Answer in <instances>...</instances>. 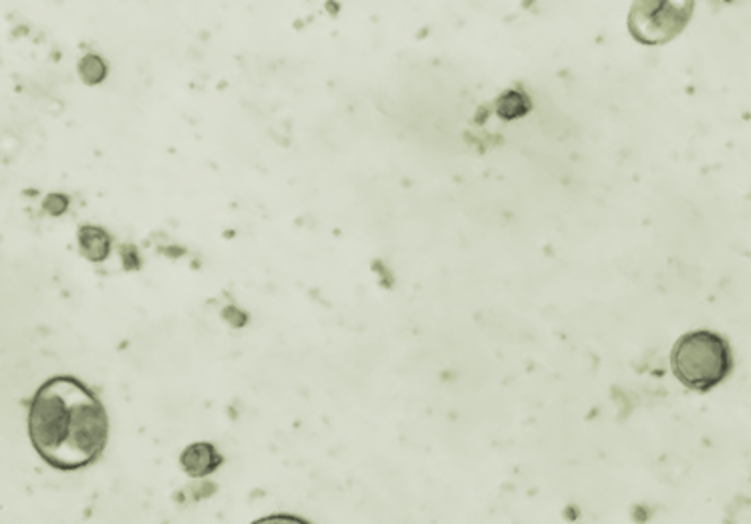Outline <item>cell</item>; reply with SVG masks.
Here are the masks:
<instances>
[{
	"mask_svg": "<svg viewBox=\"0 0 751 524\" xmlns=\"http://www.w3.org/2000/svg\"><path fill=\"white\" fill-rule=\"evenodd\" d=\"M29 436L48 466L73 472L103 454L109 420L101 399L85 383L71 375H57L31 401Z\"/></svg>",
	"mask_w": 751,
	"mask_h": 524,
	"instance_id": "6da1fadb",
	"label": "cell"
},
{
	"mask_svg": "<svg viewBox=\"0 0 751 524\" xmlns=\"http://www.w3.org/2000/svg\"><path fill=\"white\" fill-rule=\"evenodd\" d=\"M675 378L685 388L705 393L729 378L733 354L729 341L713 331H691L671 351Z\"/></svg>",
	"mask_w": 751,
	"mask_h": 524,
	"instance_id": "7a4b0ae2",
	"label": "cell"
},
{
	"mask_svg": "<svg viewBox=\"0 0 751 524\" xmlns=\"http://www.w3.org/2000/svg\"><path fill=\"white\" fill-rule=\"evenodd\" d=\"M691 14V6L683 11L675 3H639L631 13V31L641 43H663L679 32Z\"/></svg>",
	"mask_w": 751,
	"mask_h": 524,
	"instance_id": "3957f363",
	"label": "cell"
},
{
	"mask_svg": "<svg viewBox=\"0 0 751 524\" xmlns=\"http://www.w3.org/2000/svg\"><path fill=\"white\" fill-rule=\"evenodd\" d=\"M224 458L208 441H196L181 452V468L192 478H204L216 472Z\"/></svg>",
	"mask_w": 751,
	"mask_h": 524,
	"instance_id": "277c9868",
	"label": "cell"
},
{
	"mask_svg": "<svg viewBox=\"0 0 751 524\" xmlns=\"http://www.w3.org/2000/svg\"><path fill=\"white\" fill-rule=\"evenodd\" d=\"M79 242L81 249H83V255L89 260L101 262L109 257V236L101 228L83 226L79 232Z\"/></svg>",
	"mask_w": 751,
	"mask_h": 524,
	"instance_id": "5b68a950",
	"label": "cell"
},
{
	"mask_svg": "<svg viewBox=\"0 0 751 524\" xmlns=\"http://www.w3.org/2000/svg\"><path fill=\"white\" fill-rule=\"evenodd\" d=\"M532 103L528 100V95L520 93V92H508L503 97H500V101L496 105V111L502 119H518L526 116L528 111H530Z\"/></svg>",
	"mask_w": 751,
	"mask_h": 524,
	"instance_id": "8992f818",
	"label": "cell"
},
{
	"mask_svg": "<svg viewBox=\"0 0 751 524\" xmlns=\"http://www.w3.org/2000/svg\"><path fill=\"white\" fill-rule=\"evenodd\" d=\"M79 73H81V77H83L85 83L97 85V83H101V81L107 75V65H105L101 57L87 55V57H83V59H81Z\"/></svg>",
	"mask_w": 751,
	"mask_h": 524,
	"instance_id": "52a82bcc",
	"label": "cell"
},
{
	"mask_svg": "<svg viewBox=\"0 0 751 524\" xmlns=\"http://www.w3.org/2000/svg\"><path fill=\"white\" fill-rule=\"evenodd\" d=\"M67 206H69V202H67V198H65V196H61V194H51V196H48V198L45 200V210H47V212H51V214H55V216L63 214V212L67 210Z\"/></svg>",
	"mask_w": 751,
	"mask_h": 524,
	"instance_id": "ba28073f",
	"label": "cell"
}]
</instances>
